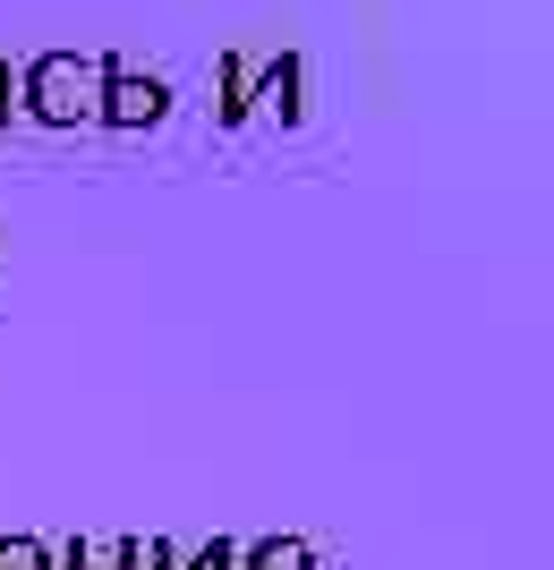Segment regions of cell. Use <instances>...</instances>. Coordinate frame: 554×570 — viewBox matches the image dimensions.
Segmentation results:
<instances>
[{"instance_id":"obj_1","label":"cell","mask_w":554,"mask_h":570,"mask_svg":"<svg viewBox=\"0 0 554 570\" xmlns=\"http://www.w3.org/2000/svg\"><path fill=\"white\" fill-rule=\"evenodd\" d=\"M103 69L95 51H43L35 69H26V111L43 119V128H95V102H103Z\"/></svg>"},{"instance_id":"obj_2","label":"cell","mask_w":554,"mask_h":570,"mask_svg":"<svg viewBox=\"0 0 554 570\" xmlns=\"http://www.w3.org/2000/svg\"><path fill=\"white\" fill-rule=\"evenodd\" d=\"M171 111V86L163 77H145V69H103V102H95V119L103 128H154V119Z\"/></svg>"},{"instance_id":"obj_3","label":"cell","mask_w":554,"mask_h":570,"mask_svg":"<svg viewBox=\"0 0 554 570\" xmlns=\"http://www.w3.org/2000/svg\"><path fill=\"white\" fill-rule=\"evenodd\" d=\"M299 95H308V69H299L290 51H282V60H265V69L247 77V111H273L282 128H299V119H308V102H299Z\"/></svg>"},{"instance_id":"obj_4","label":"cell","mask_w":554,"mask_h":570,"mask_svg":"<svg viewBox=\"0 0 554 570\" xmlns=\"http://www.w3.org/2000/svg\"><path fill=\"white\" fill-rule=\"evenodd\" d=\"M240 570H315V546L308 537H256L240 553Z\"/></svg>"},{"instance_id":"obj_5","label":"cell","mask_w":554,"mask_h":570,"mask_svg":"<svg viewBox=\"0 0 554 570\" xmlns=\"http://www.w3.org/2000/svg\"><path fill=\"white\" fill-rule=\"evenodd\" d=\"M120 570H188V553L163 546V537H128V546H120Z\"/></svg>"},{"instance_id":"obj_6","label":"cell","mask_w":554,"mask_h":570,"mask_svg":"<svg viewBox=\"0 0 554 570\" xmlns=\"http://www.w3.org/2000/svg\"><path fill=\"white\" fill-rule=\"evenodd\" d=\"M247 77H256V69L231 51V60H222V128H240V119H247Z\"/></svg>"},{"instance_id":"obj_7","label":"cell","mask_w":554,"mask_h":570,"mask_svg":"<svg viewBox=\"0 0 554 570\" xmlns=\"http://www.w3.org/2000/svg\"><path fill=\"white\" fill-rule=\"evenodd\" d=\"M120 546H128V537H77L69 570H120Z\"/></svg>"},{"instance_id":"obj_8","label":"cell","mask_w":554,"mask_h":570,"mask_svg":"<svg viewBox=\"0 0 554 570\" xmlns=\"http://www.w3.org/2000/svg\"><path fill=\"white\" fill-rule=\"evenodd\" d=\"M0 570H60V562H51V546H35V537H0Z\"/></svg>"},{"instance_id":"obj_9","label":"cell","mask_w":554,"mask_h":570,"mask_svg":"<svg viewBox=\"0 0 554 570\" xmlns=\"http://www.w3.org/2000/svg\"><path fill=\"white\" fill-rule=\"evenodd\" d=\"M188 570H240V546H231V537H214L205 553H188Z\"/></svg>"},{"instance_id":"obj_10","label":"cell","mask_w":554,"mask_h":570,"mask_svg":"<svg viewBox=\"0 0 554 570\" xmlns=\"http://www.w3.org/2000/svg\"><path fill=\"white\" fill-rule=\"evenodd\" d=\"M0 128H9V86H0Z\"/></svg>"},{"instance_id":"obj_11","label":"cell","mask_w":554,"mask_h":570,"mask_svg":"<svg viewBox=\"0 0 554 570\" xmlns=\"http://www.w3.org/2000/svg\"><path fill=\"white\" fill-rule=\"evenodd\" d=\"M0 86H9V60H0Z\"/></svg>"}]
</instances>
